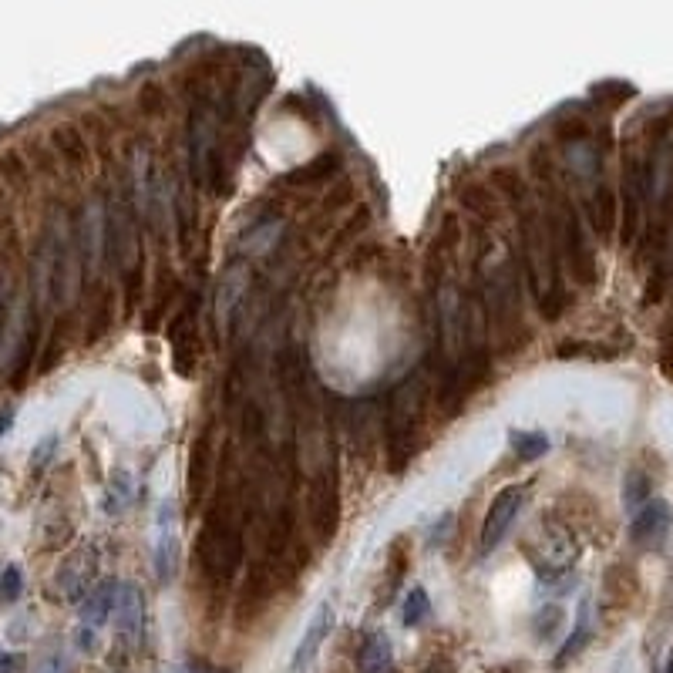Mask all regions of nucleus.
<instances>
[{
  "instance_id": "f3484780",
  "label": "nucleus",
  "mask_w": 673,
  "mask_h": 673,
  "mask_svg": "<svg viewBox=\"0 0 673 673\" xmlns=\"http://www.w3.org/2000/svg\"><path fill=\"white\" fill-rule=\"evenodd\" d=\"M670 505L663 499H650L647 505H640V509L633 512V522H630V536L633 542H643V546H653V542H660L663 536L670 532Z\"/></svg>"
},
{
  "instance_id": "c9c22d12",
  "label": "nucleus",
  "mask_w": 673,
  "mask_h": 673,
  "mask_svg": "<svg viewBox=\"0 0 673 673\" xmlns=\"http://www.w3.org/2000/svg\"><path fill=\"white\" fill-rule=\"evenodd\" d=\"M663 673H673V650H670V657H667V667H663Z\"/></svg>"
},
{
  "instance_id": "c85d7f7f",
  "label": "nucleus",
  "mask_w": 673,
  "mask_h": 673,
  "mask_svg": "<svg viewBox=\"0 0 673 673\" xmlns=\"http://www.w3.org/2000/svg\"><path fill=\"white\" fill-rule=\"evenodd\" d=\"M562 626V610L559 606H546V610H539V616L532 620V630H536L539 640H549L552 633H556Z\"/></svg>"
},
{
  "instance_id": "20e7f679",
  "label": "nucleus",
  "mask_w": 673,
  "mask_h": 673,
  "mask_svg": "<svg viewBox=\"0 0 673 673\" xmlns=\"http://www.w3.org/2000/svg\"><path fill=\"white\" fill-rule=\"evenodd\" d=\"M428 401H431V377L424 371L408 374L391 391L387 411H384L387 472H394V475L408 472L411 462L418 458L424 421H428Z\"/></svg>"
},
{
  "instance_id": "4468645a",
  "label": "nucleus",
  "mask_w": 673,
  "mask_h": 673,
  "mask_svg": "<svg viewBox=\"0 0 673 673\" xmlns=\"http://www.w3.org/2000/svg\"><path fill=\"white\" fill-rule=\"evenodd\" d=\"M91 586H95V552L91 549L71 552V556L64 559V566L58 569V589L64 593V599L81 603Z\"/></svg>"
},
{
  "instance_id": "1a4fd4ad",
  "label": "nucleus",
  "mask_w": 673,
  "mask_h": 673,
  "mask_svg": "<svg viewBox=\"0 0 673 673\" xmlns=\"http://www.w3.org/2000/svg\"><path fill=\"white\" fill-rule=\"evenodd\" d=\"M75 250H78V266L81 280L91 283L98 273V266L105 263V209L95 199L81 209L78 226H75Z\"/></svg>"
},
{
  "instance_id": "4be33fe9",
  "label": "nucleus",
  "mask_w": 673,
  "mask_h": 673,
  "mask_svg": "<svg viewBox=\"0 0 673 673\" xmlns=\"http://www.w3.org/2000/svg\"><path fill=\"white\" fill-rule=\"evenodd\" d=\"M51 142L68 165H75V169H85L88 165V142L75 125H58L51 132Z\"/></svg>"
},
{
  "instance_id": "423d86ee",
  "label": "nucleus",
  "mask_w": 673,
  "mask_h": 673,
  "mask_svg": "<svg viewBox=\"0 0 673 673\" xmlns=\"http://www.w3.org/2000/svg\"><path fill=\"white\" fill-rule=\"evenodd\" d=\"M340 465L337 455L327 458L324 465H317L310 485H307V515H310V532L317 539V546H330L340 529Z\"/></svg>"
},
{
  "instance_id": "a878e982",
  "label": "nucleus",
  "mask_w": 673,
  "mask_h": 673,
  "mask_svg": "<svg viewBox=\"0 0 673 673\" xmlns=\"http://www.w3.org/2000/svg\"><path fill=\"white\" fill-rule=\"evenodd\" d=\"M404 626H421L431 616V596L424 586H414L408 599H404Z\"/></svg>"
},
{
  "instance_id": "2eb2a0df",
  "label": "nucleus",
  "mask_w": 673,
  "mask_h": 673,
  "mask_svg": "<svg viewBox=\"0 0 673 673\" xmlns=\"http://www.w3.org/2000/svg\"><path fill=\"white\" fill-rule=\"evenodd\" d=\"M458 202L465 206L468 216H475V226H485V223H499L502 219V206L505 202L499 199V192H495L488 182H462L458 186Z\"/></svg>"
},
{
  "instance_id": "aec40b11",
  "label": "nucleus",
  "mask_w": 673,
  "mask_h": 673,
  "mask_svg": "<svg viewBox=\"0 0 673 673\" xmlns=\"http://www.w3.org/2000/svg\"><path fill=\"white\" fill-rule=\"evenodd\" d=\"M340 152H324L317 155L313 162L300 165V169H290L287 175H280V186H293V189H307L313 182H327L330 175L340 172Z\"/></svg>"
},
{
  "instance_id": "dca6fc26",
  "label": "nucleus",
  "mask_w": 673,
  "mask_h": 673,
  "mask_svg": "<svg viewBox=\"0 0 673 673\" xmlns=\"http://www.w3.org/2000/svg\"><path fill=\"white\" fill-rule=\"evenodd\" d=\"M115 620H118V636L125 643H138L145 633V603L135 583H118V599H115Z\"/></svg>"
},
{
  "instance_id": "5701e85b",
  "label": "nucleus",
  "mask_w": 673,
  "mask_h": 673,
  "mask_svg": "<svg viewBox=\"0 0 673 673\" xmlns=\"http://www.w3.org/2000/svg\"><path fill=\"white\" fill-rule=\"evenodd\" d=\"M488 186L499 192V199L509 202V206L522 202L532 192L529 182H525V175L515 169V165H499V169H492V182H488Z\"/></svg>"
},
{
  "instance_id": "c756f323",
  "label": "nucleus",
  "mask_w": 673,
  "mask_h": 673,
  "mask_svg": "<svg viewBox=\"0 0 673 673\" xmlns=\"http://www.w3.org/2000/svg\"><path fill=\"white\" fill-rule=\"evenodd\" d=\"M54 448H58V435H48V438L41 441L38 448H34V455H31V465H34V472H41V468L51 462Z\"/></svg>"
},
{
  "instance_id": "bb28decb",
  "label": "nucleus",
  "mask_w": 673,
  "mask_h": 673,
  "mask_svg": "<svg viewBox=\"0 0 673 673\" xmlns=\"http://www.w3.org/2000/svg\"><path fill=\"white\" fill-rule=\"evenodd\" d=\"M24 593V573L17 566H7L0 573V603H17Z\"/></svg>"
},
{
  "instance_id": "a211bd4d",
  "label": "nucleus",
  "mask_w": 673,
  "mask_h": 673,
  "mask_svg": "<svg viewBox=\"0 0 673 673\" xmlns=\"http://www.w3.org/2000/svg\"><path fill=\"white\" fill-rule=\"evenodd\" d=\"M115 599H118V583L115 579H101L85 593L81 599V620L85 626H105L108 616L115 613Z\"/></svg>"
},
{
  "instance_id": "6ab92c4d",
  "label": "nucleus",
  "mask_w": 673,
  "mask_h": 673,
  "mask_svg": "<svg viewBox=\"0 0 673 673\" xmlns=\"http://www.w3.org/2000/svg\"><path fill=\"white\" fill-rule=\"evenodd\" d=\"M357 670L361 673H394V650L387 633L371 630L357 650Z\"/></svg>"
},
{
  "instance_id": "f8f14e48",
  "label": "nucleus",
  "mask_w": 673,
  "mask_h": 673,
  "mask_svg": "<svg viewBox=\"0 0 673 673\" xmlns=\"http://www.w3.org/2000/svg\"><path fill=\"white\" fill-rule=\"evenodd\" d=\"M212 465H216V445H212V431H202V435L192 441L189 468H186V485H189V505H192V509H199L202 499H206V488L212 482Z\"/></svg>"
},
{
  "instance_id": "72a5a7b5",
  "label": "nucleus",
  "mask_w": 673,
  "mask_h": 673,
  "mask_svg": "<svg viewBox=\"0 0 673 673\" xmlns=\"http://www.w3.org/2000/svg\"><path fill=\"white\" fill-rule=\"evenodd\" d=\"M610 91H613L610 85H606V88H593V95H610ZM630 95H633V88H626V85H623V88H620V98H630Z\"/></svg>"
},
{
  "instance_id": "f03ea898",
  "label": "nucleus",
  "mask_w": 673,
  "mask_h": 673,
  "mask_svg": "<svg viewBox=\"0 0 673 673\" xmlns=\"http://www.w3.org/2000/svg\"><path fill=\"white\" fill-rule=\"evenodd\" d=\"M243 492L223 475L212 488L206 515L196 536V566L209 586L226 589L243 569Z\"/></svg>"
},
{
  "instance_id": "0eeeda50",
  "label": "nucleus",
  "mask_w": 673,
  "mask_h": 673,
  "mask_svg": "<svg viewBox=\"0 0 673 673\" xmlns=\"http://www.w3.org/2000/svg\"><path fill=\"white\" fill-rule=\"evenodd\" d=\"M529 492L532 488L525 482H515V485H505L502 492L495 495L492 505H488V512H485L482 532H478V556H488V552L509 536V529L522 515L525 502H529Z\"/></svg>"
},
{
  "instance_id": "f704fd0d",
  "label": "nucleus",
  "mask_w": 673,
  "mask_h": 673,
  "mask_svg": "<svg viewBox=\"0 0 673 673\" xmlns=\"http://www.w3.org/2000/svg\"><path fill=\"white\" fill-rule=\"evenodd\" d=\"M11 670H14V657H7L4 653V657H0V673H11Z\"/></svg>"
},
{
  "instance_id": "9d476101",
  "label": "nucleus",
  "mask_w": 673,
  "mask_h": 673,
  "mask_svg": "<svg viewBox=\"0 0 673 673\" xmlns=\"http://www.w3.org/2000/svg\"><path fill=\"white\" fill-rule=\"evenodd\" d=\"M458 239H462V226H458V216L441 219L438 233L431 236L428 253H424V283L428 290L435 293L441 283L451 280V266H455V250H458Z\"/></svg>"
},
{
  "instance_id": "6e6552de",
  "label": "nucleus",
  "mask_w": 673,
  "mask_h": 673,
  "mask_svg": "<svg viewBox=\"0 0 673 673\" xmlns=\"http://www.w3.org/2000/svg\"><path fill=\"white\" fill-rule=\"evenodd\" d=\"M199 290H192L186 303L179 307L172 320V357H175V371L182 377H192L199 367Z\"/></svg>"
},
{
  "instance_id": "473e14b6",
  "label": "nucleus",
  "mask_w": 673,
  "mask_h": 673,
  "mask_svg": "<svg viewBox=\"0 0 673 673\" xmlns=\"http://www.w3.org/2000/svg\"><path fill=\"white\" fill-rule=\"evenodd\" d=\"M41 673H68V663H64L61 657H51V660L41 667Z\"/></svg>"
},
{
  "instance_id": "7c9ffc66",
  "label": "nucleus",
  "mask_w": 673,
  "mask_h": 673,
  "mask_svg": "<svg viewBox=\"0 0 673 673\" xmlns=\"http://www.w3.org/2000/svg\"><path fill=\"white\" fill-rule=\"evenodd\" d=\"M182 673H233V670H226V667H216V663H209V660H186L182 663Z\"/></svg>"
},
{
  "instance_id": "9b49d317",
  "label": "nucleus",
  "mask_w": 673,
  "mask_h": 673,
  "mask_svg": "<svg viewBox=\"0 0 673 673\" xmlns=\"http://www.w3.org/2000/svg\"><path fill=\"white\" fill-rule=\"evenodd\" d=\"M155 576L159 583H172L175 569H179V532H175V512L172 502H162L159 519H155Z\"/></svg>"
},
{
  "instance_id": "393cba45",
  "label": "nucleus",
  "mask_w": 673,
  "mask_h": 673,
  "mask_svg": "<svg viewBox=\"0 0 673 673\" xmlns=\"http://www.w3.org/2000/svg\"><path fill=\"white\" fill-rule=\"evenodd\" d=\"M138 108H142L145 115H152V118L165 115V108H169V95H165L162 81H145V85L138 88Z\"/></svg>"
},
{
  "instance_id": "7ed1b4c3",
  "label": "nucleus",
  "mask_w": 673,
  "mask_h": 673,
  "mask_svg": "<svg viewBox=\"0 0 673 673\" xmlns=\"http://www.w3.org/2000/svg\"><path fill=\"white\" fill-rule=\"evenodd\" d=\"M515 216H519V239H522V260L519 270L529 283V297L536 303L542 320H556L566 307V287H562V263L556 253V239L546 223V212L536 202V196H525L515 202Z\"/></svg>"
},
{
  "instance_id": "39448f33",
  "label": "nucleus",
  "mask_w": 673,
  "mask_h": 673,
  "mask_svg": "<svg viewBox=\"0 0 673 673\" xmlns=\"http://www.w3.org/2000/svg\"><path fill=\"white\" fill-rule=\"evenodd\" d=\"M522 552L542 583H562L579 556V542L573 539L569 525L552 512V515H542L532 532H525Z\"/></svg>"
},
{
  "instance_id": "b1692460",
  "label": "nucleus",
  "mask_w": 673,
  "mask_h": 673,
  "mask_svg": "<svg viewBox=\"0 0 673 673\" xmlns=\"http://www.w3.org/2000/svg\"><path fill=\"white\" fill-rule=\"evenodd\" d=\"M512 451L522 462H536L549 451V438L542 431H512Z\"/></svg>"
},
{
  "instance_id": "ddd939ff",
  "label": "nucleus",
  "mask_w": 673,
  "mask_h": 673,
  "mask_svg": "<svg viewBox=\"0 0 673 673\" xmlns=\"http://www.w3.org/2000/svg\"><path fill=\"white\" fill-rule=\"evenodd\" d=\"M330 630H334V606L324 603L317 613H313L307 633H303V640L297 643V653H293L287 673H313V663H317L320 647H324V640L330 636Z\"/></svg>"
},
{
  "instance_id": "2f4dec72",
  "label": "nucleus",
  "mask_w": 673,
  "mask_h": 673,
  "mask_svg": "<svg viewBox=\"0 0 673 673\" xmlns=\"http://www.w3.org/2000/svg\"><path fill=\"white\" fill-rule=\"evenodd\" d=\"M14 418H17V408H14V404H7V408H0V438H4L7 431H11Z\"/></svg>"
},
{
  "instance_id": "f257e3e1",
  "label": "nucleus",
  "mask_w": 673,
  "mask_h": 673,
  "mask_svg": "<svg viewBox=\"0 0 673 673\" xmlns=\"http://www.w3.org/2000/svg\"><path fill=\"white\" fill-rule=\"evenodd\" d=\"M522 270L519 256L485 226H475V297L482 303L488 337L502 347V354H515L529 330L522 324Z\"/></svg>"
},
{
  "instance_id": "cd10ccee",
  "label": "nucleus",
  "mask_w": 673,
  "mask_h": 673,
  "mask_svg": "<svg viewBox=\"0 0 673 673\" xmlns=\"http://www.w3.org/2000/svg\"><path fill=\"white\" fill-rule=\"evenodd\" d=\"M623 499H626V509L630 512H636L640 505H647L650 502V482L643 475H630L626 478V492H623Z\"/></svg>"
},
{
  "instance_id": "412c9836",
  "label": "nucleus",
  "mask_w": 673,
  "mask_h": 673,
  "mask_svg": "<svg viewBox=\"0 0 673 673\" xmlns=\"http://www.w3.org/2000/svg\"><path fill=\"white\" fill-rule=\"evenodd\" d=\"M589 636H593V626H589V599H583V603H579V623H576V630L566 636V643H562L559 653L552 657V670L569 667V663H573L579 653L586 650Z\"/></svg>"
}]
</instances>
